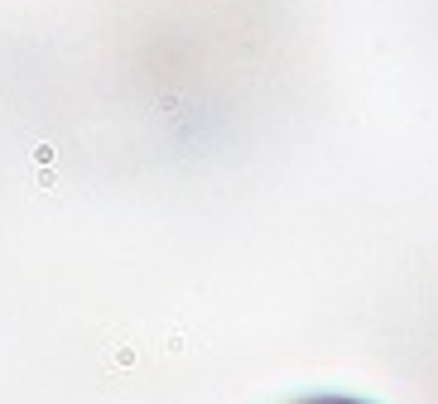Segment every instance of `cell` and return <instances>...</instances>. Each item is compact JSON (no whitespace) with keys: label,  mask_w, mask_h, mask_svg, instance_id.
I'll return each instance as SVG.
<instances>
[{"label":"cell","mask_w":438,"mask_h":404,"mask_svg":"<svg viewBox=\"0 0 438 404\" xmlns=\"http://www.w3.org/2000/svg\"><path fill=\"white\" fill-rule=\"evenodd\" d=\"M313 404H361V399H313Z\"/></svg>","instance_id":"6da1fadb"}]
</instances>
